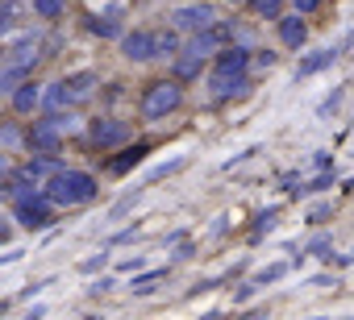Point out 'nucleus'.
<instances>
[{"instance_id":"1","label":"nucleus","mask_w":354,"mask_h":320,"mask_svg":"<svg viewBox=\"0 0 354 320\" xmlns=\"http://www.w3.org/2000/svg\"><path fill=\"white\" fill-rule=\"evenodd\" d=\"M246 71H250V50L246 46H225L217 59H213V75H209V92L217 100L234 96L246 88Z\"/></svg>"},{"instance_id":"2","label":"nucleus","mask_w":354,"mask_h":320,"mask_svg":"<svg viewBox=\"0 0 354 320\" xmlns=\"http://www.w3.org/2000/svg\"><path fill=\"white\" fill-rule=\"evenodd\" d=\"M96 192H100V183H96L88 171H55V175L46 179V196H50L55 204H63V208H75V204L96 200Z\"/></svg>"},{"instance_id":"3","label":"nucleus","mask_w":354,"mask_h":320,"mask_svg":"<svg viewBox=\"0 0 354 320\" xmlns=\"http://www.w3.org/2000/svg\"><path fill=\"white\" fill-rule=\"evenodd\" d=\"M180 104H184L180 79H158V83H150L146 96H142V117H146V121H162V117H171Z\"/></svg>"},{"instance_id":"4","label":"nucleus","mask_w":354,"mask_h":320,"mask_svg":"<svg viewBox=\"0 0 354 320\" xmlns=\"http://www.w3.org/2000/svg\"><path fill=\"white\" fill-rule=\"evenodd\" d=\"M17 221L26 229H50L55 225V200L46 192H30V188H17Z\"/></svg>"},{"instance_id":"5","label":"nucleus","mask_w":354,"mask_h":320,"mask_svg":"<svg viewBox=\"0 0 354 320\" xmlns=\"http://www.w3.org/2000/svg\"><path fill=\"white\" fill-rule=\"evenodd\" d=\"M92 92H96V71H75V75L59 79V83L46 92V104H50V108H63V104H84Z\"/></svg>"},{"instance_id":"6","label":"nucleus","mask_w":354,"mask_h":320,"mask_svg":"<svg viewBox=\"0 0 354 320\" xmlns=\"http://www.w3.org/2000/svg\"><path fill=\"white\" fill-rule=\"evenodd\" d=\"M217 21V13L209 9V5H180L171 13V26L180 30V34H201V30H209Z\"/></svg>"},{"instance_id":"7","label":"nucleus","mask_w":354,"mask_h":320,"mask_svg":"<svg viewBox=\"0 0 354 320\" xmlns=\"http://www.w3.org/2000/svg\"><path fill=\"white\" fill-rule=\"evenodd\" d=\"M121 54H125L129 63H150V59H154V30L121 34Z\"/></svg>"},{"instance_id":"8","label":"nucleus","mask_w":354,"mask_h":320,"mask_svg":"<svg viewBox=\"0 0 354 320\" xmlns=\"http://www.w3.org/2000/svg\"><path fill=\"white\" fill-rule=\"evenodd\" d=\"M88 137H92L96 146H117V141L129 137V125H125L121 117H96V121L88 125Z\"/></svg>"},{"instance_id":"9","label":"nucleus","mask_w":354,"mask_h":320,"mask_svg":"<svg viewBox=\"0 0 354 320\" xmlns=\"http://www.w3.org/2000/svg\"><path fill=\"white\" fill-rule=\"evenodd\" d=\"M59 129H63V117L34 121V129H30V146H34V150H42V154H50V150L59 146Z\"/></svg>"},{"instance_id":"10","label":"nucleus","mask_w":354,"mask_h":320,"mask_svg":"<svg viewBox=\"0 0 354 320\" xmlns=\"http://www.w3.org/2000/svg\"><path fill=\"white\" fill-rule=\"evenodd\" d=\"M342 54V46H325V50H313L308 59H300V67H296V79H308V75H317V71H325V67H333V59Z\"/></svg>"},{"instance_id":"11","label":"nucleus","mask_w":354,"mask_h":320,"mask_svg":"<svg viewBox=\"0 0 354 320\" xmlns=\"http://www.w3.org/2000/svg\"><path fill=\"white\" fill-rule=\"evenodd\" d=\"M275 30H279V42H283L288 50H300L304 38H308V30H304L300 17H275Z\"/></svg>"},{"instance_id":"12","label":"nucleus","mask_w":354,"mask_h":320,"mask_svg":"<svg viewBox=\"0 0 354 320\" xmlns=\"http://www.w3.org/2000/svg\"><path fill=\"white\" fill-rule=\"evenodd\" d=\"M184 50V42H180V30H154V59H175Z\"/></svg>"},{"instance_id":"13","label":"nucleus","mask_w":354,"mask_h":320,"mask_svg":"<svg viewBox=\"0 0 354 320\" xmlns=\"http://www.w3.org/2000/svg\"><path fill=\"white\" fill-rule=\"evenodd\" d=\"M201 67H205V54L201 50H180L175 54V79H192V75H201Z\"/></svg>"},{"instance_id":"14","label":"nucleus","mask_w":354,"mask_h":320,"mask_svg":"<svg viewBox=\"0 0 354 320\" xmlns=\"http://www.w3.org/2000/svg\"><path fill=\"white\" fill-rule=\"evenodd\" d=\"M38 104H42L38 83H30V79H26V83H17V88H13V108H17V112H34Z\"/></svg>"},{"instance_id":"15","label":"nucleus","mask_w":354,"mask_h":320,"mask_svg":"<svg viewBox=\"0 0 354 320\" xmlns=\"http://www.w3.org/2000/svg\"><path fill=\"white\" fill-rule=\"evenodd\" d=\"M67 13V0H34V17L42 21H59Z\"/></svg>"},{"instance_id":"16","label":"nucleus","mask_w":354,"mask_h":320,"mask_svg":"<svg viewBox=\"0 0 354 320\" xmlns=\"http://www.w3.org/2000/svg\"><path fill=\"white\" fill-rule=\"evenodd\" d=\"M162 279H167V270H146L142 279H133V283H129V291H133V295H150Z\"/></svg>"},{"instance_id":"17","label":"nucleus","mask_w":354,"mask_h":320,"mask_svg":"<svg viewBox=\"0 0 354 320\" xmlns=\"http://www.w3.org/2000/svg\"><path fill=\"white\" fill-rule=\"evenodd\" d=\"M283 274H288V262H275V266L259 270V274H254V283H259V287H267V283H279Z\"/></svg>"},{"instance_id":"18","label":"nucleus","mask_w":354,"mask_h":320,"mask_svg":"<svg viewBox=\"0 0 354 320\" xmlns=\"http://www.w3.org/2000/svg\"><path fill=\"white\" fill-rule=\"evenodd\" d=\"M250 9H254L259 17H271V21H275L279 9H283V0H250Z\"/></svg>"},{"instance_id":"19","label":"nucleus","mask_w":354,"mask_h":320,"mask_svg":"<svg viewBox=\"0 0 354 320\" xmlns=\"http://www.w3.org/2000/svg\"><path fill=\"white\" fill-rule=\"evenodd\" d=\"M92 34H100V38H117L121 26H117L113 17H92Z\"/></svg>"},{"instance_id":"20","label":"nucleus","mask_w":354,"mask_h":320,"mask_svg":"<svg viewBox=\"0 0 354 320\" xmlns=\"http://www.w3.org/2000/svg\"><path fill=\"white\" fill-rule=\"evenodd\" d=\"M133 204H138V192H133V196H125V200H121V204H117V208L109 212V221H121V217H125V212H129Z\"/></svg>"},{"instance_id":"21","label":"nucleus","mask_w":354,"mask_h":320,"mask_svg":"<svg viewBox=\"0 0 354 320\" xmlns=\"http://www.w3.org/2000/svg\"><path fill=\"white\" fill-rule=\"evenodd\" d=\"M104 262H109V254H100V258H88V262H80V270H84V274H92V270H100Z\"/></svg>"},{"instance_id":"22","label":"nucleus","mask_w":354,"mask_h":320,"mask_svg":"<svg viewBox=\"0 0 354 320\" xmlns=\"http://www.w3.org/2000/svg\"><path fill=\"white\" fill-rule=\"evenodd\" d=\"M109 287H117V283H113V279H96L88 291H92V295H100V291H109Z\"/></svg>"},{"instance_id":"23","label":"nucleus","mask_w":354,"mask_h":320,"mask_svg":"<svg viewBox=\"0 0 354 320\" xmlns=\"http://www.w3.org/2000/svg\"><path fill=\"white\" fill-rule=\"evenodd\" d=\"M138 266H146V258H138V254H133V258H125V262H121V270H138Z\"/></svg>"},{"instance_id":"24","label":"nucleus","mask_w":354,"mask_h":320,"mask_svg":"<svg viewBox=\"0 0 354 320\" xmlns=\"http://www.w3.org/2000/svg\"><path fill=\"white\" fill-rule=\"evenodd\" d=\"M292 5H296V13H313V9H317V0H292Z\"/></svg>"},{"instance_id":"25","label":"nucleus","mask_w":354,"mask_h":320,"mask_svg":"<svg viewBox=\"0 0 354 320\" xmlns=\"http://www.w3.org/2000/svg\"><path fill=\"white\" fill-rule=\"evenodd\" d=\"M21 258V250H13V254H0V266H9V262H17Z\"/></svg>"},{"instance_id":"26","label":"nucleus","mask_w":354,"mask_h":320,"mask_svg":"<svg viewBox=\"0 0 354 320\" xmlns=\"http://www.w3.org/2000/svg\"><path fill=\"white\" fill-rule=\"evenodd\" d=\"M9 30V9H0V34Z\"/></svg>"},{"instance_id":"27","label":"nucleus","mask_w":354,"mask_h":320,"mask_svg":"<svg viewBox=\"0 0 354 320\" xmlns=\"http://www.w3.org/2000/svg\"><path fill=\"white\" fill-rule=\"evenodd\" d=\"M9 241V225H0V246H5Z\"/></svg>"},{"instance_id":"28","label":"nucleus","mask_w":354,"mask_h":320,"mask_svg":"<svg viewBox=\"0 0 354 320\" xmlns=\"http://www.w3.org/2000/svg\"><path fill=\"white\" fill-rule=\"evenodd\" d=\"M9 171V163H5V154H0V175H5Z\"/></svg>"}]
</instances>
